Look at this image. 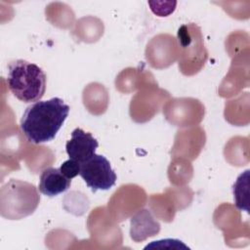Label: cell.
I'll return each instance as SVG.
<instances>
[{"label": "cell", "instance_id": "3957f363", "mask_svg": "<svg viewBox=\"0 0 250 250\" xmlns=\"http://www.w3.org/2000/svg\"><path fill=\"white\" fill-rule=\"evenodd\" d=\"M40 196L34 185L11 179L0 189V213L9 220H20L31 215L37 208Z\"/></svg>", "mask_w": 250, "mask_h": 250}, {"label": "cell", "instance_id": "52a82bcc", "mask_svg": "<svg viewBox=\"0 0 250 250\" xmlns=\"http://www.w3.org/2000/svg\"><path fill=\"white\" fill-rule=\"evenodd\" d=\"M131 238L136 241H143L149 236H153L160 230V224L154 219L151 212L147 209L137 211L131 217Z\"/></svg>", "mask_w": 250, "mask_h": 250}, {"label": "cell", "instance_id": "277c9868", "mask_svg": "<svg viewBox=\"0 0 250 250\" xmlns=\"http://www.w3.org/2000/svg\"><path fill=\"white\" fill-rule=\"evenodd\" d=\"M178 41L181 55L179 66L182 72L185 71L188 63L189 65L187 74H189V69H193V73L195 69L198 71L207 59L199 27L193 23L182 25L178 30Z\"/></svg>", "mask_w": 250, "mask_h": 250}, {"label": "cell", "instance_id": "9c48e42d", "mask_svg": "<svg viewBox=\"0 0 250 250\" xmlns=\"http://www.w3.org/2000/svg\"><path fill=\"white\" fill-rule=\"evenodd\" d=\"M249 170H246L243 174L239 175L236 182L233 185V196L235 205L238 209L249 212L248 209V180Z\"/></svg>", "mask_w": 250, "mask_h": 250}, {"label": "cell", "instance_id": "30bf717a", "mask_svg": "<svg viewBox=\"0 0 250 250\" xmlns=\"http://www.w3.org/2000/svg\"><path fill=\"white\" fill-rule=\"evenodd\" d=\"M80 167H81V164L73 159H68L66 161H64L61 167H60V170L61 172L68 179H72L74 177H76L77 175L80 174Z\"/></svg>", "mask_w": 250, "mask_h": 250}, {"label": "cell", "instance_id": "5b68a950", "mask_svg": "<svg viewBox=\"0 0 250 250\" xmlns=\"http://www.w3.org/2000/svg\"><path fill=\"white\" fill-rule=\"evenodd\" d=\"M79 175L93 192L99 189L107 190L116 182V174L109 161L104 155L96 153L81 163Z\"/></svg>", "mask_w": 250, "mask_h": 250}, {"label": "cell", "instance_id": "8992f818", "mask_svg": "<svg viewBox=\"0 0 250 250\" xmlns=\"http://www.w3.org/2000/svg\"><path fill=\"white\" fill-rule=\"evenodd\" d=\"M99 146L98 141L91 133L75 128L71 133V138L65 145V150L70 159L80 164L91 158Z\"/></svg>", "mask_w": 250, "mask_h": 250}, {"label": "cell", "instance_id": "7a4b0ae2", "mask_svg": "<svg viewBox=\"0 0 250 250\" xmlns=\"http://www.w3.org/2000/svg\"><path fill=\"white\" fill-rule=\"evenodd\" d=\"M46 79L43 69L27 61L16 60L8 65V88L23 103H36L42 99L46 90Z\"/></svg>", "mask_w": 250, "mask_h": 250}, {"label": "cell", "instance_id": "6da1fadb", "mask_svg": "<svg viewBox=\"0 0 250 250\" xmlns=\"http://www.w3.org/2000/svg\"><path fill=\"white\" fill-rule=\"evenodd\" d=\"M69 113V106L58 98L38 101L28 105L20 122L21 130L32 144L52 141Z\"/></svg>", "mask_w": 250, "mask_h": 250}, {"label": "cell", "instance_id": "ba28073f", "mask_svg": "<svg viewBox=\"0 0 250 250\" xmlns=\"http://www.w3.org/2000/svg\"><path fill=\"white\" fill-rule=\"evenodd\" d=\"M71 180L66 178L60 168L49 167L42 171L39 179V191L49 197L64 192L70 188Z\"/></svg>", "mask_w": 250, "mask_h": 250}]
</instances>
